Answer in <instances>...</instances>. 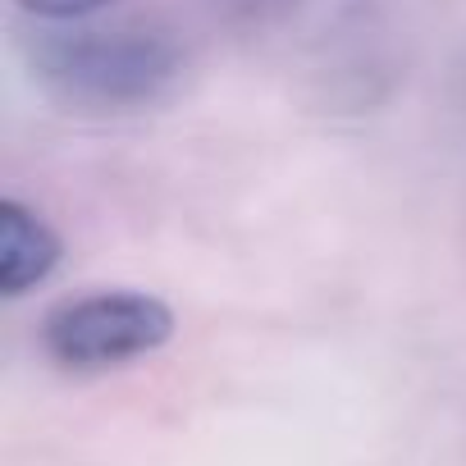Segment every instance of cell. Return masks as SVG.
I'll list each match as a JSON object with an SVG mask.
<instances>
[{"label": "cell", "mask_w": 466, "mask_h": 466, "mask_svg": "<svg viewBox=\"0 0 466 466\" xmlns=\"http://www.w3.org/2000/svg\"><path fill=\"white\" fill-rule=\"evenodd\" d=\"M33 74L78 110L156 106L183 74V56L151 28H46L33 42Z\"/></svg>", "instance_id": "cell-1"}, {"label": "cell", "mask_w": 466, "mask_h": 466, "mask_svg": "<svg viewBox=\"0 0 466 466\" xmlns=\"http://www.w3.org/2000/svg\"><path fill=\"white\" fill-rule=\"evenodd\" d=\"M174 339V311L142 289H92L42 320V352L65 370H110Z\"/></svg>", "instance_id": "cell-2"}, {"label": "cell", "mask_w": 466, "mask_h": 466, "mask_svg": "<svg viewBox=\"0 0 466 466\" xmlns=\"http://www.w3.org/2000/svg\"><path fill=\"white\" fill-rule=\"evenodd\" d=\"M60 233L33 206H24L19 197L0 201V293L24 298L60 266Z\"/></svg>", "instance_id": "cell-3"}, {"label": "cell", "mask_w": 466, "mask_h": 466, "mask_svg": "<svg viewBox=\"0 0 466 466\" xmlns=\"http://www.w3.org/2000/svg\"><path fill=\"white\" fill-rule=\"evenodd\" d=\"M19 5L37 19H51V24H74V19H87L96 10H106L110 0H19Z\"/></svg>", "instance_id": "cell-4"}]
</instances>
